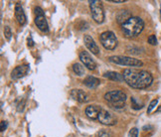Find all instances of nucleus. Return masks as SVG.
<instances>
[{"label": "nucleus", "mask_w": 161, "mask_h": 137, "mask_svg": "<svg viewBox=\"0 0 161 137\" xmlns=\"http://www.w3.org/2000/svg\"><path fill=\"white\" fill-rule=\"evenodd\" d=\"M29 73V66L28 65H21L16 67L11 73V78L13 79H19L25 77Z\"/></svg>", "instance_id": "obj_9"}, {"label": "nucleus", "mask_w": 161, "mask_h": 137, "mask_svg": "<svg viewBox=\"0 0 161 137\" xmlns=\"http://www.w3.org/2000/svg\"><path fill=\"white\" fill-rule=\"evenodd\" d=\"M90 9L92 19L97 24H102L104 21V10L102 1L98 0H90Z\"/></svg>", "instance_id": "obj_4"}, {"label": "nucleus", "mask_w": 161, "mask_h": 137, "mask_svg": "<svg viewBox=\"0 0 161 137\" xmlns=\"http://www.w3.org/2000/svg\"><path fill=\"white\" fill-rule=\"evenodd\" d=\"M84 42L86 47L89 49V51H91L94 55H98L100 54V48L97 45V43L95 40L92 38L90 35H85L84 36Z\"/></svg>", "instance_id": "obj_11"}, {"label": "nucleus", "mask_w": 161, "mask_h": 137, "mask_svg": "<svg viewBox=\"0 0 161 137\" xmlns=\"http://www.w3.org/2000/svg\"><path fill=\"white\" fill-rule=\"evenodd\" d=\"M73 71L75 73L77 76L79 77H83L84 74H86V72H85V68L82 64L80 63H75L73 64Z\"/></svg>", "instance_id": "obj_18"}, {"label": "nucleus", "mask_w": 161, "mask_h": 137, "mask_svg": "<svg viewBox=\"0 0 161 137\" xmlns=\"http://www.w3.org/2000/svg\"><path fill=\"white\" fill-rule=\"evenodd\" d=\"M100 41L103 48L108 50V51L114 50L117 46V43H119L116 39V36L111 31H106V32L102 33L100 36Z\"/></svg>", "instance_id": "obj_6"}, {"label": "nucleus", "mask_w": 161, "mask_h": 137, "mask_svg": "<svg viewBox=\"0 0 161 137\" xmlns=\"http://www.w3.org/2000/svg\"><path fill=\"white\" fill-rule=\"evenodd\" d=\"M7 126H8L7 121L2 120V121H1V132H4L5 130H6V128H7Z\"/></svg>", "instance_id": "obj_27"}, {"label": "nucleus", "mask_w": 161, "mask_h": 137, "mask_svg": "<svg viewBox=\"0 0 161 137\" xmlns=\"http://www.w3.org/2000/svg\"><path fill=\"white\" fill-rule=\"evenodd\" d=\"M97 120L100 121L102 124H103V125H108V126L115 125L116 122H117L116 117L113 113L108 112V111L106 110V109H102L101 110V112H100L98 117H97Z\"/></svg>", "instance_id": "obj_7"}, {"label": "nucleus", "mask_w": 161, "mask_h": 137, "mask_svg": "<svg viewBox=\"0 0 161 137\" xmlns=\"http://www.w3.org/2000/svg\"><path fill=\"white\" fill-rule=\"evenodd\" d=\"M84 85L86 86H88L89 89H97L98 85H101V80L98 79L96 77H92V76H88L85 79H84Z\"/></svg>", "instance_id": "obj_16"}, {"label": "nucleus", "mask_w": 161, "mask_h": 137, "mask_svg": "<svg viewBox=\"0 0 161 137\" xmlns=\"http://www.w3.org/2000/svg\"><path fill=\"white\" fill-rule=\"evenodd\" d=\"M153 127L151 126V125H146V126H143V128H142V129H143V130H145V131H146V129H152Z\"/></svg>", "instance_id": "obj_30"}, {"label": "nucleus", "mask_w": 161, "mask_h": 137, "mask_svg": "<svg viewBox=\"0 0 161 137\" xmlns=\"http://www.w3.org/2000/svg\"><path fill=\"white\" fill-rule=\"evenodd\" d=\"M125 83L132 89L144 90L150 86L153 82V77L146 71H139L134 68H126L122 73Z\"/></svg>", "instance_id": "obj_1"}, {"label": "nucleus", "mask_w": 161, "mask_h": 137, "mask_svg": "<svg viewBox=\"0 0 161 137\" xmlns=\"http://www.w3.org/2000/svg\"><path fill=\"white\" fill-rule=\"evenodd\" d=\"M144 29V21L140 17L132 16L130 19L121 25V32L126 38L132 39L140 35Z\"/></svg>", "instance_id": "obj_2"}, {"label": "nucleus", "mask_w": 161, "mask_h": 137, "mask_svg": "<svg viewBox=\"0 0 161 137\" xmlns=\"http://www.w3.org/2000/svg\"><path fill=\"white\" fill-rule=\"evenodd\" d=\"M4 36H5V38L7 39L8 41L11 40L12 32H11V29H10L9 26H5V28H4Z\"/></svg>", "instance_id": "obj_23"}, {"label": "nucleus", "mask_w": 161, "mask_h": 137, "mask_svg": "<svg viewBox=\"0 0 161 137\" xmlns=\"http://www.w3.org/2000/svg\"><path fill=\"white\" fill-rule=\"evenodd\" d=\"M131 17H132V15L128 10H121L116 14L115 19H116V22L121 26L122 24H125V22H127Z\"/></svg>", "instance_id": "obj_15"}, {"label": "nucleus", "mask_w": 161, "mask_h": 137, "mask_svg": "<svg viewBox=\"0 0 161 137\" xmlns=\"http://www.w3.org/2000/svg\"><path fill=\"white\" fill-rule=\"evenodd\" d=\"M79 58L80 60V62L83 63V65L86 68H89L90 71H94L96 70L97 68V64L95 60L92 58V56L86 52V51H82L79 55Z\"/></svg>", "instance_id": "obj_8"}, {"label": "nucleus", "mask_w": 161, "mask_h": 137, "mask_svg": "<svg viewBox=\"0 0 161 137\" xmlns=\"http://www.w3.org/2000/svg\"><path fill=\"white\" fill-rule=\"evenodd\" d=\"M156 112L158 113V112H161V105H160V107L157 108V110H156Z\"/></svg>", "instance_id": "obj_31"}, {"label": "nucleus", "mask_w": 161, "mask_h": 137, "mask_svg": "<svg viewBox=\"0 0 161 137\" xmlns=\"http://www.w3.org/2000/svg\"><path fill=\"white\" fill-rule=\"evenodd\" d=\"M113 3H125V0H109Z\"/></svg>", "instance_id": "obj_29"}, {"label": "nucleus", "mask_w": 161, "mask_h": 137, "mask_svg": "<svg viewBox=\"0 0 161 137\" xmlns=\"http://www.w3.org/2000/svg\"><path fill=\"white\" fill-rule=\"evenodd\" d=\"M103 77L106 79L114 80V82H123V80H125L122 74H120L119 73H116V72H113V71L106 72L103 74Z\"/></svg>", "instance_id": "obj_17"}, {"label": "nucleus", "mask_w": 161, "mask_h": 137, "mask_svg": "<svg viewBox=\"0 0 161 137\" xmlns=\"http://www.w3.org/2000/svg\"><path fill=\"white\" fill-rule=\"evenodd\" d=\"M160 17H161V5H160Z\"/></svg>", "instance_id": "obj_32"}, {"label": "nucleus", "mask_w": 161, "mask_h": 137, "mask_svg": "<svg viewBox=\"0 0 161 137\" xmlns=\"http://www.w3.org/2000/svg\"><path fill=\"white\" fill-rule=\"evenodd\" d=\"M35 24L43 33H49V25L45 15H39L35 17Z\"/></svg>", "instance_id": "obj_13"}, {"label": "nucleus", "mask_w": 161, "mask_h": 137, "mask_svg": "<svg viewBox=\"0 0 161 137\" xmlns=\"http://www.w3.org/2000/svg\"><path fill=\"white\" fill-rule=\"evenodd\" d=\"M102 109L103 108L101 107H98V105H89V107H86L85 112H86V115L88 116L90 119L97 120Z\"/></svg>", "instance_id": "obj_12"}, {"label": "nucleus", "mask_w": 161, "mask_h": 137, "mask_svg": "<svg viewBox=\"0 0 161 137\" xmlns=\"http://www.w3.org/2000/svg\"><path fill=\"white\" fill-rule=\"evenodd\" d=\"M110 63L116 65H121L125 67H141L143 66V63L138 60L131 57H126V56H111L108 58Z\"/></svg>", "instance_id": "obj_5"}, {"label": "nucleus", "mask_w": 161, "mask_h": 137, "mask_svg": "<svg viewBox=\"0 0 161 137\" xmlns=\"http://www.w3.org/2000/svg\"><path fill=\"white\" fill-rule=\"evenodd\" d=\"M96 137H114V134L108 129H101L100 131L96 134Z\"/></svg>", "instance_id": "obj_19"}, {"label": "nucleus", "mask_w": 161, "mask_h": 137, "mask_svg": "<svg viewBox=\"0 0 161 137\" xmlns=\"http://www.w3.org/2000/svg\"><path fill=\"white\" fill-rule=\"evenodd\" d=\"M25 99L24 98H21L20 99V101L17 103V111L18 112H22V111L24 110V108H25Z\"/></svg>", "instance_id": "obj_21"}, {"label": "nucleus", "mask_w": 161, "mask_h": 137, "mask_svg": "<svg viewBox=\"0 0 161 137\" xmlns=\"http://www.w3.org/2000/svg\"><path fill=\"white\" fill-rule=\"evenodd\" d=\"M131 105H132V108L133 109H136V110H138V109H141L142 107H143V103H140L137 101V99H136L135 97H131Z\"/></svg>", "instance_id": "obj_20"}, {"label": "nucleus", "mask_w": 161, "mask_h": 137, "mask_svg": "<svg viewBox=\"0 0 161 137\" xmlns=\"http://www.w3.org/2000/svg\"><path fill=\"white\" fill-rule=\"evenodd\" d=\"M15 18L20 25H24L26 23V15L20 2L16 3L15 5Z\"/></svg>", "instance_id": "obj_14"}, {"label": "nucleus", "mask_w": 161, "mask_h": 137, "mask_svg": "<svg viewBox=\"0 0 161 137\" xmlns=\"http://www.w3.org/2000/svg\"><path fill=\"white\" fill-rule=\"evenodd\" d=\"M70 96L71 97L74 99V101H76L78 102H86L89 101V96L86 95V93L83 90H72L71 92H70Z\"/></svg>", "instance_id": "obj_10"}, {"label": "nucleus", "mask_w": 161, "mask_h": 137, "mask_svg": "<svg viewBox=\"0 0 161 137\" xmlns=\"http://www.w3.org/2000/svg\"><path fill=\"white\" fill-rule=\"evenodd\" d=\"M157 103H158V99H153V101H150L149 105H148V108H147V113H148V114H149V113L151 112V111L153 110V108L156 107Z\"/></svg>", "instance_id": "obj_22"}, {"label": "nucleus", "mask_w": 161, "mask_h": 137, "mask_svg": "<svg viewBox=\"0 0 161 137\" xmlns=\"http://www.w3.org/2000/svg\"><path fill=\"white\" fill-rule=\"evenodd\" d=\"M137 136H138V129L136 127L131 128L128 133V137H137Z\"/></svg>", "instance_id": "obj_25"}, {"label": "nucleus", "mask_w": 161, "mask_h": 137, "mask_svg": "<svg viewBox=\"0 0 161 137\" xmlns=\"http://www.w3.org/2000/svg\"><path fill=\"white\" fill-rule=\"evenodd\" d=\"M147 41L152 46H156L157 45V38H156L155 35H150L149 37H148V40Z\"/></svg>", "instance_id": "obj_24"}, {"label": "nucleus", "mask_w": 161, "mask_h": 137, "mask_svg": "<svg viewBox=\"0 0 161 137\" xmlns=\"http://www.w3.org/2000/svg\"><path fill=\"white\" fill-rule=\"evenodd\" d=\"M28 46L29 47H33L34 46V41L32 39V37H29V38H28Z\"/></svg>", "instance_id": "obj_28"}, {"label": "nucleus", "mask_w": 161, "mask_h": 137, "mask_svg": "<svg viewBox=\"0 0 161 137\" xmlns=\"http://www.w3.org/2000/svg\"><path fill=\"white\" fill-rule=\"evenodd\" d=\"M104 99L111 105L113 107L115 108H122L125 105L126 101V95L125 91L115 90L107 92L104 95Z\"/></svg>", "instance_id": "obj_3"}, {"label": "nucleus", "mask_w": 161, "mask_h": 137, "mask_svg": "<svg viewBox=\"0 0 161 137\" xmlns=\"http://www.w3.org/2000/svg\"><path fill=\"white\" fill-rule=\"evenodd\" d=\"M35 14L36 16H39V15H45L44 14V11L41 7H35Z\"/></svg>", "instance_id": "obj_26"}]
</instances>
